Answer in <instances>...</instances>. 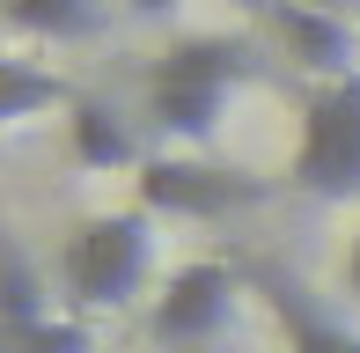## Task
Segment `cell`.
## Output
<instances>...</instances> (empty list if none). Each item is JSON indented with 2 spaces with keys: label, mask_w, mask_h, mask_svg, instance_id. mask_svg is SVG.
Wrapping results in <instances>:
<instances>
[{
  "label": "cell",
  "mask_w": 360,
  "mask_h": 353,
  "mask_svg": "<svg viewBox=\"0 0 360 353\" xmlns=\"http://www.w3.org/2000/svg\"><path fill=\"white\" fill-rule=\"evenodd\" d=\"M103 15H110V0H0V23L22 30V37H44V44L96 37Z\"/></svg>",
  "instance_id": "cell-8"
},
{
  "label": "cell",
  "mask_w": 360,
  "mask_h": 353,
  "mask_svg": "<svg viewBox=\"0 0 360 353\" xmlns=\"http://www.w3.org/2000/svg\"><path fill=\"white\" fill-rule=\"evenodd\" d=\"M272 30H280L287 59L309 67L316 82H346L360 74V23L346 8H309V0H272Z\"/></svg>",
  "instance_id": "cell-6"
},
{
  "label": "cell",
  "mask_w": 360,
  "mask_h": 353,
  "mask_svg": "<svg viewBox=\"0 0 360 353\" xmlns=\"http://www.w3.org/2000/svg\"><path fill=\"white\" fill-rule=\"evenodd\" d=\"M118 8H133V15H162V8H176V0H118Z\"/></svg>",
  "instance_id": "cell-13"
},
{
  "label": "cell",
  "mask_w": 360,
  "mask_h": 353,
  "mask_svg": "<svg viewBox=\"0 0 360 353\" xmlns=\"http://www.w3.org/2000/svg\"><path fill=\"white\" fill-rule=\"evenodd\" d=\"M67 148H74L81 169H140V162H147V155H140V133H133L110 103H96V96H74V110H67Z\"/></svg>",
  "instance_id": "cell-7"
},
{
  "label": "cell",
  "mask_w": 360,
  "mask_h": 353,
  "mask_svg": "<svg viewBox=\"0 0 360 353\" xmlns=\"http://www.w3.org/2000/svg\"><path fill=\"white\" fill-rule=\"evenodd\" d=\"M250 74H257V52L243 37H184V44H169L147 67V110H155L162 140L206 148Z\"/></svg>",
  "instance_id": "cell-1"
},
{
  "label": "cell",
  "mask_w": 360,
  "mask_h": 353,
  "mask_svg": "<svg viewBox=\"0 0 360 353\" xmlns=\"http://www.w3.org/2000/svg\"><path fill=\"white\" fill-rule=\"evenodd\" d=\"M133 176H140V206L147 214H169V221H214V214H236V206H257L272 191L265 176L214 169L199 155H147Z\"/></svg>",
  "instance_id": "cell-4"
},
{
  "label": "cell",
  "mask_w": 360,
  "mask_h": 353,
  "mask_svg": "<svg viewBox=\"0 0 360 353\" xmlns=\"http://www.w3.org/2000/svg\"><path fill=\"white\" fill-rule=\"evenodd\" d=\"M44 110H74V89L59 82L52 67H30V59L0 52V125L44 118Z\"/></svg>",
  "instance_id": "cell-9"
},
{
  "label": "cell",
  "mask_w": 360,
  "mask_h": 353,
  "mask_svg": "<svg viewBox=\"0 0 360 353\" xmlns=\"http://www.w3.org/2000/svg\"><path fill=\"white\" fill-rule=\"evenodd\" d=\"M236 295H243V280L221 258H191V265H176L169 280L155 287L147 331H155L162 346H206L228 316H236Z\"/></svg>",
  "instance_id": "cell-5"
},
{
  "label": "cell",
  "mask_w": 360,
  "mask_h": 353,
  "mask_svg": "<svg viewBox=\"0 0 360 353\" xmlns=\"http://www.w3.org/2000/svg\"><path fill=\"white\" fill-rule=\"evenodd\" d=\"M272 309H280V324H287V353H360V339L346 324H331V316H316L302 302V287H272Z\"/></svg>",
  "instance_id": "cell-10"
},
{
  "label": "cell",
  "mask_w": 360,
  "mask_h": 353,
  "mask_svg": "<svg viewBox=\"0 0 360 353\" xmlns=\"http://www.w3.org/2000/svg\"><path fill=\"white\" fill-rule=\"evenodd\" d=\"M0 346H8V353H96L89 324H74V316H44V324L0 331Z\"/></svg>",
  "instance_id": "cell-11"
},
{
  "label": "cell",
  "mask_w": 360,
  "mask_h": 353,
  "mask_svg": "<svg viewBox=\"0 0 360 353\" xmlns=\"http://www.w3.org/2000/svg\"><path fill=\"white\" fill-rule=\"evenodd\" d=\"M287 184L309 199H360V74L309 89Z\"/></svg>",
  "instance_id": "cell-3"
},
{
  "label": "cell",
  "mask_w": 360,
  "mask_h": 353,
  "mask_svg": "<svg viewBox=\"0 0 360 353\" xmlns=\"http://www.w3.org/2000/svg\"><path fill=\"white\" fill-rule=\"evenodd\" d=\"M147 272H155V214L147 206L89 214L67 243V295L81 309H125V302H140Z\"/></svg>",
  "instance_id": "cell-2"
},
{
  "label": "cell",
  "mask_w": 360,
  "mask_h": 353,
  "mask_svg": "<svg viewBox=\"0 0 360 353\" xmlns=\"http://www.w3.org/2000/svg\"><path fill=\"white\" fill-rule=\"evenodd\" d=\"M346 287L360 295V229H353V250H346Z\"/></svg>",
  "instance_id": "cell-12"
},
{
  "label": "cell",
  "mask_w": 360,
  "mask_h": 353,
  "mask_svg": "<svg viewBox=\"0 0 360 353\" xmlns=\"http://www.w3.org/2000/svg\"><path fill=\"white\" fill-rule=\"evenodd\" d=\"M309 8H346V0H309Z\"/></svg>",
  "instance_id": "cell-14"
}]
</instances>
